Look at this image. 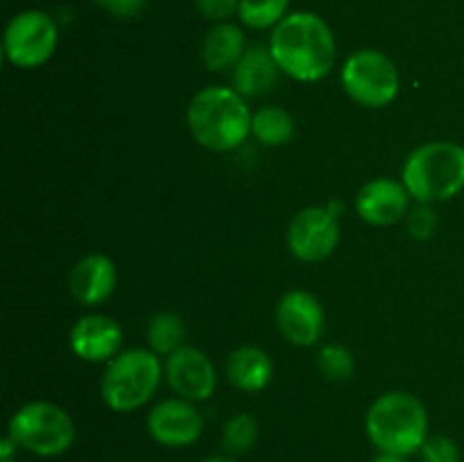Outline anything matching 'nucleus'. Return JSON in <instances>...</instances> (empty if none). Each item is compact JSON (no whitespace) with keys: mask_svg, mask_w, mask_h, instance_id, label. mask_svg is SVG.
I'll list each match as a JSON object with an SVG mask.
<instances>
[{"mask_svg":"<svg viewBox=\"0 0 464 462\" xmlns=\"http://www.w3.org/2000/svg\"><path fill=\"white\" fill-rule=\"evenodd\" d=\"M272 57L295 82H320L335 66V36L329 23L313 12H290L270 34Z\"/></svg>","mask_w":464,"mask_h":462,"instance_id":"obj_1","label":"nucleus"},{"mask_svg":"<svg viewBox=\"0 0 464 462\" xmlns=\"http://www.w3.org/2000/svg\"><path fill=\"white\" fill-rule=\"evenodd\" d=\"M252 109L231 86H207L188 102L186 122L202 148L231 152L252 136Z\"/></svg>","mask_w":464,"mask_h":462,"instance_id":"obj_2","label":"nucleus"},{"mask_svg":"<svg viewBox=\"0 0 464 462\" xmlns=\"http://www.w3.org/2000/svg\"><path fill=\"white\" fill-rule=\"evenodd\" d=\"M365 433L379 453L412 456L429 438V412L411 392L392 390L376 399L365 415Z\"/></svg>","mask_w":464,"mask_h":462,"instance_id":"obj_3","label":"nucleus"},{"mask_svg":"<svg viewBox=\"0 0 464 462\" xmlns=\"http://www.w3.org/2000/svg\"><path fill=\"white\" fill-rule=\"evenodd\" d=\"M401 181L420 204H438L464 190V148L451 140H430L408 154Z\"/></svg>","mask_w":464,"mask_h":462,"instance_id":"obj_4","label":"nucleus"},{"mask_svg":"<svg viewBox=\"0 0 464 462\" xmlns=\"http://www.w3.org/2000/svg\"><path fill=\"white\" fill-rule=\"evenodd\" d=\"M161 356L145 347H131L107 362L100 379V397L113 412L143 408L163 380Z\"/></svg>","mask_w":464,"mask_h":462,"instance_id":"obj_5","label":"nucleus"},{"mask_svg":"<svg viewBox=\"0 0 464 462\" xmlns=\"http://www.w3.org/2000/svg\"><path fill=\"white\" fill-rule=\"evenodd\" d=\"M7 435L27 453L57 457L75 444V421L53 401H30L18 408L7 426Z\"/></svg>","mask_w":464,"mask_h":462,"instance_id":"obj_6","label":"nucleus"},{"mask_svg":"<svg viewBox=\"0 0 464 462\" xmlns=\"http://www.w3.org/2000/svg\"><path fill=\"white\" fill-rule=\"evenodd\" d=\"M340 82L344 93L365 109L388 107L401 91L397 63L374 48H362L349 54L340 71Z\"/></svg>","mask_w":464,"mask_h":462,"instance_id":"obj_7","label":"nucleus"},{"mask_svg":"<svg viewBox=\"0 0 464 462\" xmlns=\"http://www.w3.org/2000/svg\"><path fill=\"white\" fill-rule=\"evenodd\" d=\"M59 45V25L44 9H23L9 18L3 34V54L16 68H39Z\"/></svg>","mask_w":464,"mask_h":462,"instance_id":"obj_8","label":"nucleus"},{"mask_svg":"<svg viewBox=\"0 0 464 462\" xmlns=\"http://www.w3.org/2000/svg\"><path fill=\"white\" fill-rule=\"evenodd\" d=\"M285 243L297 261H324L340 245V217L326 204L302 208L290 220Z\"/></svg>","mask_w":464,"mask_h":462,"instance_id":"obj_9","label":"nucleus"},{"mask_svg":"<svg viewBox=\"0 0 464 462\" xmlns=\"http://www.w3.org/2000/svg\"><path fill=\"white\" fill-rule=\"evenodd\" d=\"M163 374H166L168 385L177 397L186 399V401L202 403L216 394L218 388V371L211 358L198 347H184L177 349L175 353L166 356L163 362Z\"/></svg>","mask_w":464,"mask_h":462,"instance_id":"obj_10","label":"nucleus"},{"mask_svg":"<svg viewBox=\"0 0 464 462\" xmlns=\"http://www.w3.org/2000/svg\"><path fill=\"white\" fill-rule=\"evenodd\" d=\"M276 329L295 347H315L326 329L320 299L308 290H288L275 311Z\"/></svg>","mask_w":464,"mask_h":462,"instance_id":"obj_11","label":"nucleus"},{"mask_svg":"<svg viewBox=\"0 0 464 462\" xmlns=\"http://www.w3.org/2000/svg\"><path fill=\"white\" fill-rule=\"evenodd\" d=\"M148 433L161 447L184 448L198 442L204 430V417L193 401L181 397L163 399L148 412Z\"/></svg>","mask_w":464,"mask_h":462,"instance_id":"obj_12","label":"nucleus"},{"mask_svg":"<svg viewBox=\"0 0 464 462\" xmlns=\"http://www.w3.org/2000/svg\"><path fill=\"white\" fill-rule=\"evenodd\" d=\"M411 199L403 181L392 177H376L358 190L356 213L372 226H392L408 216Z\"/></svg>","mask_w":464,"mask_h":462,"instance_id":"obj_13","label":"nucleus"},{"mask_svg":"<svg viewBox=\"0 0 464 462\" xmlns=\"http://www.w3.org/2000/svg\"><path fill=\"white\" fill-rule=\"evenodd\" d=\"M71 351L84 362H109L121 353L122 329L113 317L91 313L72 324Z\"/></svg>","mask_w":464,"mask_h":462,"instance_id":"obj_14","label":"nucleus"},{"mask_svg":"<svg viewBox=\"0 0 464 462\" xmlns=\"http://www.w3.org/2000/svg\"><path fill=\"white\" fill-rule=\"evenodd\" d=\"M118 285L116 263L104 254H89L72 265L68 290L82 306H100L113 294Z\"/></svg>","mask_w":464,"mask_h":462,"instance_id":"obj_15","label":"nucleus"},{"mask_svg":"<svg viewBox=\"0 0 464 462\" xmlns=\"http://www.w3.org/2000/svg\"><path fill=\"white\" fill-rule=\"evenodd\" d=\"M281 68L276 66L267 45H249L238 63L231 68V89L245 100L261 98L276 86Z\"/></svg>","mask_w":464,"mask_h":462,"instance_id":"obj_16","label":"nucleus"},{"mask_svg":"<svg viewBox=\"0 0 464 462\" xmlns=\"http://www.w3.org/2000/svg\"><path fill=\"white\" fill-rule=\"evenodd\" d=\"M227 376L234 388L256 394L270 385L272 376H275V362L266 349L243 344L227 358Z\"/></svg>","mask_w":464,"mask_h":462,"instance_id":"obj_17","label":"nucleus"},{"mask_svg":"<svg viewBox=\"0 0 464 462\" xmlns=\"http://www.w3.org/2000/svg\"><path fill=\"white\" fill-rule=\"evenodd\" d=\"M247 48L245 32L236 23H216L204 36L199 57L211 72L231 71L243 59Z\"/></svg>","mask_w":464,"mask_h":462,"instance_id":"obj_18","label":"nucleus"},{"mask_svg":"<svg viewBox=\"0 0 464 462\" xmlns=\"http://www.w3.org/2000/svg\"><path fill=\"white\" fill-rule=\"evenodd\" d=\"M252 136L266 148H281L295 139V118L284 107H261L252 113Z\"/></svg>","mask_w":464,"mask_h":462,"instance_id":"obj_19","label":"nucleus"},{"mask_svg":"<svg viewBox=\"0 0 464 462\" xmlns=\"http://www.w3.org/2000/svg\"><path fill=\"white\" fill-rule=\"evenodd\" d=\"M145 338H148V349H152L157 356H170L177 349L184 347L186 324L177 313L161 311L150 317Z\"/></svg>","mask_w":464,"mask_h":462,"instance_id":"obj_20","label":"nucleus"},{"mask_svg":"<svg viewBox=\"0 0 464 462\" xmlns=\"http://www.w3.org/2000/svg\"><path fill=\"white\" fill-rule=\"evenodd\" d=\"M293 0H240L238 18L249 30H275L290 14Z\"/></svg>","mask_w":464,"mask_h":462,"instance_id":"obj_21","label":"nucleus"},{"mask_svg":"<svg viewBox=\"0 0 464 462\" xmlns=\"http://www.w3.org/2000/svg\"><path fill=\"white\" fill-rule=\"evenodd\" d=\"M258 439V421L249 412H236L222 428V448L227 456H245Z\"/></svg>","mask_w":464,"mask_h":462,"instance_id":"obj_22","label":"nucleus"},{"mask_svg":"<svg viewBox=\"0 0 464 462\" xmlns=\"http://www.w3.org/2000/svg\"><path fill=\"white\" fill-rule=\"evenodd\" d=\"M317 370L331 383H344L356 374V358L344 344L329 342L317 351Z\"/></svg>","mask_w":464,"mask_h":462,"instance_id":"obj_23","label":"nucleus"},{"mask_svg":"<svg viewBox=\"0 0 464 462\" xmlns=\"http://www.w3.org/2000/svg\"><path fill=\"white\" fill-rule=\"evenodd\" d=\"M420 456L424 462H460L462 453L460 447L453 438L444 433H435L426 438V442L421 444Z\"/></svg>","mask_w":464,"mask_h":462,"instance_id":"obj_24","label":"nucleus"},{"mask_svg":"<svg viewBox=\"0 0 464 462\" xmlns=\"http://www.w3.org/2000/svg\"><path fill=\"white\" fill-rule=\"evenodd\" d=\"M408 234L412 240H429L433 238L435 229H438V216L430 211V204H420L417 208L408 211Z\"/></svg>","mask_w":464,"mask_h":462,"instance_id":"obj_25","label":"nucleus"},{"mask_svg":"<svg viewBox=\"0 0 464 462\" xmlns=\"http://www.w3.org/2000/svg\"><path fill=\"white\" fill-rule=\"evenodd\" d=\"M240 0H195V9L202 14L207 21L216 23H229L231 18L238 16Z\"/></svg>","mask_w":464,"mask_h":462,"instance_id":"obj_26","label":"nucleus"},{"mask_svg":"<svg viewBox=\"0 0 464 462\" xmlns=\"http://www.w3.org/2000/svg\"><path fill=\"white\" fill-rule=\"evenodd\" d=\"M95 5L116 18H134L143 12L148 0H95Z\"/></svg>","mask_w":464,"mask_h":462,"instance_id":"obj_27","label":"nucleus"},{"mask_svg":"<svg viewBox=\"0 0 464 462\" xmlns=\"http://www.w3.org/2000/svg\"><path fill=\"white\" fill-rule=\"evenodd\" d=\"M18 448L21 447H18L9 435H5V438L0 439V462H16Z\"/></svg>","mask_w":464,"mask_h":462,"instance_id":"obj_28","label":"nucleus"},{"mask_svg":"<svg viewBox=\"0 0 464 462\" xmlns=\"http://www.w3.org/2000/svg\"><path fill=\"white\" fill-rule=\"evenodd\" d=\"M372 462H411L406 456H394V453H379Z\"/></svg>","mask_w":464,"mask_h":462,"instance_id":"obj_29","label":"nucleus"},{"mask_svg":"<svg viewBox=\"0 0 464 462\" xmlns=\"http://www.w3.org/2000/svg\"><path fill=\"white\" fill-rule=\"evenodd\" d=\"M326 207H329L331 211H334L338 217L344 213V202H343V199H329V202H326Z\"/></svg>","mask_w":464,"mask_h":462,"instance_id":"obj_30","label":"nucleus"},{"mask_svg":"<svg viewBox=\"0 0 464 462\" xmlns=\"http://www.w3.org/2000/svg\"><path fill=\"white\" fill-rule=\"evenodd\" d=\"M204 462H236V460L231 456H211V457H207Z\"/></svg>","mask_w":464,"mask_h":462,"instance_id":"obj_31","label":"nucleus"}]
</instances>
